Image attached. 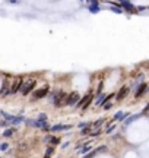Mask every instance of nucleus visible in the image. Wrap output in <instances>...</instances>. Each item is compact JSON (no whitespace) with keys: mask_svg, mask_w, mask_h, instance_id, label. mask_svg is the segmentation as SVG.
I'll list each match as a JSON object with an SVG mask.
<instances>
[{"mask_svg":"<svg viewBox=\"0 0 149 158\" xmlns=\"http://www.w3.org/2000/svg\"><path fill=\"white\" fill-rule=\"evenodd\" d=\"M91 100H92V94H88V95H85L83 98H80L78 103H76V107L79 108H82V110H86V108L89 107V104H91Z\"/></svg>","mask_w":149,"mask_h":158,"instance_id":"1","label":"nucleus"},{"mask_svg":"<svg viewBox=\"0 0 149 158\" xmlns=\"http://www.w3.org/2000/svg\"><path fill=\"white\" fill-rule=\"evenodd\" d=\"M48 87H47V85H45V87L44 88H40V89H37V91H34L32 92V97H31V100H40V98H44V97L47 95V92H48Z\"/></svg>","mask_w":149,"mask_h":158,"instance_id":"2","label":"nucleus"},{"mask_svg":"<svg viewBox=\"0 0 149 158\" xmlns=\"http://www.w3.org/2000/svg\"><path fill=\"white\" fill-rule=\"evenodd\" d=\"M66 98H67V95L65 92H59L57 95H54V105L56 107H63L66 104Z\"/></svg>","mask_w":149,"mask_h":158,"instance_id":"3","label":"nucleus"},{"mask_svg":"<svg viewBox=\"0 0 149 158\" xmlns=\"http://www.w3.org/2000/svg\"><path fill=\"white\" fill-rule=\"evenodd\" d=\"M129 91H130V88H129V87H126V85H124V87H121V88H120V91H118V94L116 95L117 101H123V100L127 97Z\"/></svg>","mask_w":149,"mask_h":158,"instance_id":"4","label":"nucleus"},{"mask_svg":"<svg viewBox=\"0 0 149 158\" xmlns=\"http://www.w3.org/2000/svg\"><path fill=\"white\" fill-rule=\"evenodd\" d=\"M79 94L78 92H72V94H69L67 95V98H66V104L67 105H73V104H76L78 101H79Z\"/></svg>","mask_w":149,"mask_h":158,"instance_id":"5","label":"nucleus"},{"mask_svg":"<svg viewBox=\"0 0 149 158\" xmlns=\"http://www.w3.org/2000/svg\"><path fill=\"white\" fill-rule=\"evenodd\" d=\"M34 88H35V81L27 82V83H25V87L22 88V94H23V95H28V94H29Z\"/></svg>","mask_w":149,"mask_h":158,"instance_id":"6","label":"nucleus"},{"mask_svg":"<svg viewBox=\"0 0 149 158\" xmlns=\"http://www.w3.org/2000/svg\"><path fill=\"white\" fill-rule=\"evenodd\" d=\"M146 89H148V85L146 83H142V85H139V89L136 91V94H134V98H140V97L146 92Z\"/></svg>","mask_w":149,"mask_h":158,"instance_id":"7","label":"nucleus"},{"mask_svg":"<svg viewBox=\"0 0 149 158\" xmlns=\"http://www.w3.org/2000/svg\"><path fill=\"white\" fill-rule=\"evenodd\" d=\"M69 129H72L70 125H54L51 127L53 132H61V130H69Z\"/></svg>","mask_w":149,"mask_h":158,"instance_id":"8","label":"nucleus"},{"mask_svg":"<svg viewBox=\"0 0 149 158\" xmlns=\"http://www.w3.org/2000/svg\"><path fill=\"white\" fill-rule=\"evenodd\" d=\"M22 85H23V83H22V81H16V82L13 83V88L10 89V92H12V94H13V92H18V91L22 88Z\"/></svg>","mask_w":149,"mask_h":158,"instance_id":"9","label":"nucleus"},{"mask_svg":"<svg viewBox=\"0 0 149 158\" xmlns=\"http://www.w3.org/2000/svg\"><path fill=\"white\" fill-rule=\"evenodd\" d=\"M140 116H142V114H134V116H132L130 119H127V120H124V121H123V123H124V125H130V123H132V121H134L136 119H138V117H140Z\"/></svg>","mask_w":149,"mask_h":158,"instance_id":"10","label":"nucleus"},{"mask_svg":"<svg viewBox=\"0 0 149 158\" xmlns=\"http://www.w3.org/2000/svg\"><path fill=\"white\" fill-rule=\"evenodd\" d=\"M53 151H54V148H53V147L47 148V151H45V155H44V158H50V157H51V154H53Z\"/></svg>","mask_w":149,"mask_h":158,"instance_id":"11","label":"nucleus"},{"mask_svg":"<svg viewBox=\"0 0 149 158\" xmlns=\"http://www.w3.org/2000/svg\"><path fill=\"white\" fill-rule=\"evenodd\" d=\"M13 132H15V129H6V130H5V133H3V136L9 138V136L13 135Z\"/></svg>","mask_w":149,"mask_h":158,"instance_id":"12","label":"nucleus"},{"mask_svg":"<svg viewBox=\"0 0 149 158\" xmlns=\"http://www.w3.org/2000/svg\"><path fill=\"white\" fill-rule=\"evenodd\" d=\"M89 130H91V126H88V127H83V129H82V133H80V135H83V136L89 135Z\"/></svg>","mask_w":149,"mask_h":158,"instance_id":"13","label":"nucleus"},{"mask_svg":"<svg viewBox=\"0 0 149 158\" xmlns=\"http://www.w3.org/2000/svg\"><path fill=\"white\" fill-rule=\"evenodd\" d=\"M50 143H51V145H57L59 142H60V139L59 138H50V141H48Z\"/></svg>","mask_w":149,"mask_h":158,"instance_id":"14","label":"nucleus"},{"mask_svg":"<svg viewBox=\"0 0 149 158\" xmlns=\"http://www.w3.org/2000/svg\"><path fill=\"white\" fill-rule=\"evenodd\" d=\"M89 149H92V147L88 143V147H85V148H79L78 151H80V152H86V151H89Z\"/></svg>","mask_w":149,"mask_h":158,"instance_id":"15","label":"nucleus"},{"mask_svg":"<svg viewBox=\"0 0 149 158\" xmlns=\"http://www.w3.org/2000/svg\"><path fill=\"white\" fill-rule=\"evenodd\" d=\"M89 126V123H88V121H83V123H79L78 125V127H80V129H83V127H88Z\"/></svg>","mask_w":149,"mask_h":158,"instance_id":"16","label":"nucleus"},{"mask_svg":"<svg viewBox=\"0 0 149 158\" xmlns=\"http://www.w3.org/2000/svg\"><path fill=\"white\" fill-rule=\"evenodd\" d=\"M102 121H104V119H99V120H96V123L94 125L95 127H99V126H101V123H102Z\"/></svg>","mask_w":149,"mask_h":158,"instance_id":"17","label":"nucleus"},{"mask_svg":"<svg viewBox=\"0 0 149 158\" xmlns=\"http://www.w3.org/2000/svg\"><path fill=\"white\" fill-rule=\"evenodd\" d=\"M95 152H96V151H92V152H89L88 155H86V157H83V158H94V155H95Z\"/></svg>","mask_w":149,"mask_h":158,"instance_id":"18","label":"nucleus"},{"mask_svg":"<svg viewBox=\"0 0 149 158\" xmlns=\"http://www.w3.org/2000/svg\"><path fill=\"white\" fill-rule=\"evenodd\" d=\"M7 147H9L7 143H2V147H0V149H2V151H6V149H7Z\"/></svg>","mask_w":149,"mask_h":158,"instance_id":"19","label":"nucleus"},{"mask_svg":"<svg viewBox=\"0 0 149 158\" xmlns=\"http://www.w3.org/2000/svg\"><path fill=\"white\" fill-rule=\"evenodd\" d=\"M110 108H111V104H105L104 105V110H110Z\"/></svg>","mask_w":149,"mask_h":158,"instance_id":"20","label":"nucleus"},{"mask_svg":"<svg viewBox=\"0 0 149 158\" xmlns=\"http://www.w3.org/2000/svg\"><path fill=\"white\" fill-rule=\"evenodd\" d=\"M114 127H116V126H111V127H108L107 133H111V132H113V130H114Z\"/></svg>","mask_w":149,"mask_h":158,"instance_id":"21","label":"nucleus"}]
</instances>
